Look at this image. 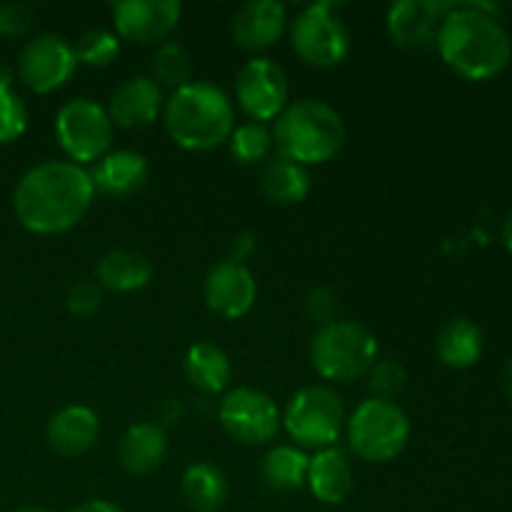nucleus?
<instances>
[{
	"mask_svg": "<svg viewBox=\"0 0 512 512\" xmlns=\"http://www.w3.org/2000/svg\"><path fill=\"white\" fill-rule=\"evenodd\" d=\"M148 160L135 150H115L98 160L95 170L90 173L93 188L110 198H128L138 193L148 180Z\"/></svg>",
	"mask_w": 512,
	"mask_h": 512,
	"instance_id": "obj_19",
	"label": "nucleus"
},
{
	"mask_svg": "<svg viewBox=\"0 0 512 512\" xmlns=\"http://www.w3.org/2000/svg\"><path fill=\"white\" fill-rule=\"evenodd\" d=\"M120 38L138 45H158L178 28L183 5L178 0H123L110 8Z\"/></svg>",
	"mask_w": 512,
	"mask_h": 512,
	"instance_id": "obj_13",
	"label": "nucleus"
},
{
	"mask_svg": "<svg viewBox=\"0 0 512 512\" xmlns=\"http://www.w3.org/2000/svg\"><path fill=\"white\" fill-rule=\"evenodd\" d=\"M305 313H308V318L313 320L318 328L335 323V315H338V298H335L333 290L328 288L310 290L308 300H305Z\"/></svg>",
	"mask_w": 512,
	"mask_h": 512,
	"instance_id": "obj_35",
	"label": "nucleus"
},
{
	"mask_svg": "<svg viewBox=\"0 0 512 512\" xmlns=\"http://www.w3.org/2000/svg\"><path fill=\"white\" fill-rule=\"evenodd\" d=\"M290 45L303 63L313 68H335L350 53V30L338 15V3H313L293 20Z\"/></svg>",
	"mask_w": 512,
	"mask_h": 512,
	"instance_id": "obj_7",
	"label": "nucleus"
},
{
	"mask_svg": "<svg viewBox=\"0 0 512 512\" xmlns=\"http://www.w3.org/2000/svg\"><path fill=\"white\" fill-rule=\"evenodd\" d=\"M503 243L505 248H508V253L512 255V213L508 215V220H505L503 225Z\"/></svg>",
	"mask_w": 512,
	"mask_h": 512,
	"instance_id": "obj_38",
	"label": "nucleus"
},
{
	"mask_svg": "<svg viewBox=\"0 0 512 512\" xmlns=\"http://www.w3.org/2000/svg\"><path fill=\"white\" fill-rule=\"evenodd\" d=\"M185 378L205 395L223 393L233 378V365L218 345L195 343L185 355Z\"/></svg>",
	"mask_w": 512,
	"mask_h": 512,
	"instance_id": "obj_23",
	"label": "nucleus"
},
{
	"mask_svg": "<svg viewBox=\"0 0 512 512\" xmlns=\"http://www.w3.org/2000/svg\"><path fill=\"white\" fill-rule=\"evenodd\" d=\"M150 78L158 83V88H170L180 90L183 85L193 83V58L188 55V50L180 48L175 43H165L155 50L153 63H150Z\"/></svg>",
	"mask_w": 512,
	"mask_h": 512,
	"instance_id": "obj_28",
	"label": "nucleus"
},
{
	"mask_svg": "<svg viewBox=\"0 0 512 512\" xmlns=\"http://www.w3.org/2000/svg\"><path fill=\"white\" fill-rule=\"evenodd\" d=\"M273 145L278 155L298 165H323L345 145V125L338 110L323 100H295L275 118Z\"/></svg>",
	"mask_w": 512,
	"mask_h": 512,
	"instance_id": "obj_4",
	"label": "nucleus"
},
{
	"mask_svg": "<svg viewBox=\"0 0 512 512\" xmlns=\"http://www.w3.org/2000/svg\"><path fill=\"white\" fill-rule=\"evenodd\" d=\"M285 430L303 448H335L345 428V408L340 395L325 385H310L290 398L283 415Z\"/></svg>",
	"mask_w": 512,
	"mask_h": 512,
	"instance_id": "obj_8",
	"label": "nucleus"
},
{
	"mask_svg": "<svg viewBox=\"0 0 512 512\" xmlns=\"http://www.w3.org/2000/svg\"><path fill=\"white\" fill-rule=\"evenodd\" d=\"M493 5H455L438 33L440 58L465 80L498 78L512 58L508 30L493 15Z\"/></svg>",
	"mask_w": 512,
	"mask_h": 512,
	"instance_id": "obj_2",
	"label": "nucleus"
},
{
	"mask_svg": "<svg viewBox=\"0 0 512 512\" xmlns=\"http://www.w3.org/2000/svg\"><path fill=\"white\" fill-rule=\"evenodd\" d=\"M305 485L325 505H340L343 500H348V495L353 493L355 480L350 460L345 458L343 450L325 448L315 458H310Z\"/></svg>",
	"mask_w": 512,
	"mask_h": 512,
	"instance_id": "obj_20",
	"label": "nucleus"
},
{
	"mask_svg": "<svg viewBox=\"0 0 512 512\" xmlns=\"http://www.w3.org/2000/svg\"><path fill=\"white\" fill-rule=\"evenodd\" d=\"M150 278H153V265L135 250H110L98 263L100 288L113 290V293H135L145 288Z\"/></svg>",
	"mask_w": 512,
	"mask_h": 512,
	"instance_id": "obj_22",
	"label": "nucleus"
},
{
	"mask_svg": "<svg viewBox=\"0 0 512 512\" xmlns=\"http://www.w3.org/2000/svg\"><path fill=\"white\" fill-rule=\"evenodd\" d=\"M118 53V35L103 28H93L88 33H83L78 45H75V58H78V63L90 65V68H105V65H110L118 58Z\"/></svg>",
	"mask_w": 512,
	"mask_h": 512,
	"instance_id": "obj_31",
	"label": "nucleus"
},
{
	"mask_svg": "<svg viewBox=\"0 0 512 512\" xmlns=\"http://www.w3.org/2000/svg\"><path fill=\"white\" fill-rule=\"evenodd\" d=\"M285 23H288V13L283 3L253 0L235 13L230 33H233L235 45L243 50H268L283 38Z\"/></svg>",
	"mask_w": 512,
	"mask_h": 512,
	"instance_id": "obj_16",
	"label": "nucleus"
},
{
	"mask_svg": "<svg viewBox=\"0 0 512 512\" xmlns=\"http://www.w3.org/2000/svg\"><path fill=\"white\" fill-rule=\"evenodd\" d=\"M55 138L70 163L83 168L85 163L108 155L110 143H113V120L108 110L95 100H68L55 115Z\"/></svg>",
	"mask_w": 512,
	"mask_h": 512,
	"instance_id": "obj_9",
	"label": "nucleus"
},
{
	"mask_svg": "<svg viewBox=\"0 0 512 512\" xmlns=\"http://www.w3.org/2000/svg\"><path fill=\"white\" fill-rule=\"evenodd\" d=\"M168 438L155 423H138L123 433L118 443V460L128 473L148 475L165 463Z\"/></svg>",
	"mask_w": 512,
	"mask_h": 512,
	"instance_id": "obj_21",
	"label": "nucleus"
},
{
	"mask_svg": "<svg viewBox=\"0 0 512 512\" xmlns=\"http://www.w3.org/2000/svg\"><path fill=\"white\" fill-rule=\"evenodd\" d=\"M368 385L373 390V395L378 400H393L403 393L405 380H408V373H405L403 363L398 360L388 358V360H378V363L370 368L368 373Z\"/></svg>",
	"mask_w": 512,
	"mask_h": 512,
	"instance_id": "obj_32",
	"label": "nucleus"
},
{
	"mask_svg": "<svg viewBox=\"0 0 512 512\" xmlns=\"http://www.w3.org/2000/svg\"><path fill=\"white\" fill-rule=\"evenodd\" d=\"M218 420L238 443L265 445L278 435L283 418L270 395L255 388H235L220 400Z\"/></svg>",
	"mask_w": 512,
	"mask_h": 512,
	"instance_id": "obj_10",
	"label": "nucleus"
},
{
	"mask_svg": "<svg viewBox=\"0 0 512 512\" xmlns=\"http://www.w3.org/2000/svg\"><path fill=\"white\" fill-rule=\"evenodd\" d=\"M103 303V288H100L98 280H78L73 288L68 290V298H65V305L73 315L78 318H88Z\"/></svg>",
	"mask_w": 512,
	"mask_h": 512,
	"instance_id": "obj_33",
	"label": "nucleus"
},
{
	"mask_svg": "<svg viewBox=\"0 0 512 512\" xmlns=\"http://www.w3.org/2000/svg\"><path fill=\"white\" fill-rule=\"evenodd\" d=\"M260 188L265 198L278 205H298L310 193V175L303 165L285 158H270L260 173Z\"/></svg>",
	"mask_w": 512,
	"mask_h": 512,
	"instance_id": "obj_25",
	"label": "nucleus"
},
{
	"mask_svg": "<svg viewBox=\"0 0 512 512\" xmlns=\"http://www.w3.org/2000/svg\"><path fill=\"white\" fill-rule=\"evenodd\" d=\"M458 3H440V0H400L388 10V35L398 48L423 50L438 43L440 25L445 15Z\"/></svg>",
	"mask_w": 512,
	"mask_h": 512,
	"instance_id": "obj_14",
	"label": "nucleus"
},
{
	"mask_svg": "<svg viewBox=\"0 0 512 512\" xmlns=\"http://www.w3.org/2000/svg\"><path fill=\"white\" fill-rule=\"evenodd\" d=\"M93 195L88 170L70 160H48L18 180L13 190V213L30 233H65L85 218Z\"/></svg>",
	"mask_w": 512,
	"mask_h": 512,
	"instance_id": "obj_1",
	"label": "nucleus"
},
{
	"mask_svg": "<svg viewBox=\"0 0 512 512\" xmlns=\"http://www.w3.org/2000/svg\"><path fill=\"white\" fill-rule=\"evenodd\" d=\"M28 128V108L13 90L8 75L0 78V145L15 143Z\"/></svg>",
	"mask_w": 512,
	"mask_h": 512,
	"instance_id": "obj_30",
	"label": "nucleus"
},
{
	"mask_svg": "<svg viewBox=\"0 0 512 512\" xmlns=\"http://www.w3.org/2000/svg\"><path fill=\"white\" fill-rule=\"evenodd\" d=\"M310 360L320 378L350 383L370 373L378 363V338L373 330L353 320H335L323 325L310 343Z\"/></svg>",
	"mask_w": 512,
	"mask_h": 512,
	"instance_id": "obj_5",
	"label": "nucleus"
},
{
	"mask_svg": "<svg viewBox=\"0 0 512 512\" xmlns=\"http://www.w3.org/2000/svg\"><path fill=\"white\" fill-rule=\"evenodd\" d=\"M75 68H78L75 48L60 35H38L20 50L18 78L25 88L38 95L63 88L73 78Z\"/></svg>",
	"mask_w": 512,
	"mask_h": 512,
	"instance_id": "obj_11",
	"label": "nucleus"
},
{
	"mask_svg": "<svg viewBox=\"0 0 512 512\" xmlns=\"http://www.w3.org/2000/svg\"><path fill=\"white\" fill-rule=\"evenodd\" d=\"M228 143L230 155L235 158V163L258 165L270 158V150H273V133H270L263 123L248 120V123L233 128Z\"/></svg>",
	"mask_w": 512,
	"mask_h": 512,
	"instance_id": "obj_29",
	"label": "nucleus"
},
{
	"mask_svg": "<svg viewBox=\"0 0 512 512\" xmlns=\"http://www.w3.org/2000/svg\"><path fill=\"white\" fill-rule=\"evenodd\" d=\"M163 105L165 98L158 83L148 75H138V78H128L115 88L108 105V115L118 128H145L158 118Z\"/></svg>",
	"mask_w": 512,
	"mask_h": 512,
	"instance_id": "obj_17",
	"label": "nucleus"
},
{
	"mask_svg": "<svg viewBox=\"0 0 512 512\" xmlns=\"http://www.w3.org/2000/svg\"><path fill=\"white\" fill-rule=\"evenodd\" d=\"M100 438V418L93 408L85 405H68L58 410L48 423V443L58 455H75L88 453L95 448Z\"/></svg>",
	"mask_w": 512,
	"mask_h": 512,
	"instance_id": "obj_18",
	"label": "nucleus"
},
{
	"mask_svg": "<svg viewBox=\"0 0 512 512\" xmlns=\"http://www.w3.org/2000/svg\"><path fill=\"white\" fill-rule=\"evenodd\" d=\"M18 512H48V510H43V508H23V510H18Z\"/></svg>",
	"mask_w": 512,
	"mask_h": 512,
	"instance_id": "obj_39",
	"label": "nucleus"
},
{
	"mask_svg": "<svg viewBox=\"0 0 512 512\" xmlns=\"http://www.w3.org/2000/svg\"><path fill=\"white\" fill-rule=\"evenodd\" d=\"M410 420L393 400L370 398L348 420L350 450L365 463H390L405 450Z\"/></svg>",
	"mask_w": 512,
	"mask_h": 512,
	"instance_id": "obj_6",
	"label": "nucleus"
},
{
	"mask_svg": "<svg viewBox=\"0 0 512 512\" xmlns=\"http://www.w3.org/2000/svg\"><path fill=\"white\" fill-rule=\"evenodd\" d=\"M288 75L275 60L255 58L240 68L235 80V98L250 120L265 123L288 108Z\"/></svg>",
	"mask_w": 512,
	"mask_h": 512,
	"instance_id": "obj_12",
	"label": "nucleus"
},
{
	"mask_svg": "<svg viewBox=\"0 0 512 512\" xmlns=\"http://www.w3.org/2000/svg\"><path fill=\"white\" fill-rule=\"evenodd\" d=\"M35 13L25 3H3L0 5V35L3 38H18L33 28Z\"/></svg>",
	"mask_w": 512,
	"mask_h": 512,
	"instance_id": "obj_34",
	"label": "nucleus"
},
{
	"mask_svg": "<svg viewBox=\"0 0 512 512\" xmlns=\"http://www.w3.org/2000/svg\"><path fill=\"white\" fill-rule=\"evenodd\" d=\"M205 303L215 315L228 320L245 318L258 298V283L248 265L238 260H220L205 275Z\"/></svg>",
	"mask_w": 512,
	"mask_h": 512,
	"instance_id": "obj_15",
	"label": "nucleus"
},
{
	"mask_svg": "<svg viewBox=\"0 0 512 512\" xmlns=\"http://www.w3.org/2000/svg\"><path fill=\"white\" fill-rule=\"evenodd\" d=\"M435 348L448 368H473L483 355V330L470 318H453L440 330Z\"/></svg>",
	"mask_w": 512,
	"mask_h": 512,
	"instance_id": "obj_24",
	"label": "nucleus"
},
{
	"mask_svg": "<svg viewBox=\"0 0 512 512\" xmlns=\"http://www.w3.org/2000/svg\"><path fill=\"white\" fill-rule=\"evenodd\" d=\"M310 458L303 450L293 448V445H275L260 465V475L263 483L268 485L273 493H293L300 490L308 480Z\"/></svg>",
	"mask_w": 512,
	"mask_h": 512,
	"instance_id": "obj_27",
	"label": "nucleus"
},
{
	"mask_svg": "<svg viewBox=\"0 0 512 512\" xmlns=\"http://www.w3.org/2000/svg\"><path fill=\"white\" fill-rule=\"evenodd\" d=\"M68 512H123V510H120L118 505L108 503V500H88V503L75 505V508Z\"/></svg>",
	"mask_w": 512,
	"mask_h": 512,
	"instance_id": "obj_36",
	"label": "nucleus"
},
{
	"mask_svg": "<svg viewBox=\"0 0 512 512\" xmlns=\"http://www.w3.org/2000/svg\"><path fill=\"white\" fill-rule=\"evenodd\" d=\"M163 123L175 145L205 153L223 145L233 133V100L218 85L193 80L165 100Z\"/></svg>",
	"mask_w": 512,
	"mask_h": 512,
	"instance_id": "obj_3",
	"label": "nucleus"
},
{
	"mask_svg": "<svg viewBox=\"0 0 512 512\" xmlns=\"http://www.w3.org/2000/svg\"><path fill=\"white\" fill-rule=\"evenodd\" d=\"M180 490L190 510L218 512L228 500V480L223 470L210 463L190 465L180 480Z\"/></svg>",
	"mask_w": 512,
	"mask_h": 512,
	"instance_id": "obj_26",
	"label": "nucleus"
},
{
	"mask_svg": "<svg viewBox=\"0 0 512 512\" xmlns=\"http://www.w3.org/2000/svg\"><path fill=\"white\" fill-rule=\"evenodd\" d=\"M503 390H505V395L512 400V358L505 363V368H503Z\"/></svg>",
	"mask_w": 512,
	"mask_h": 512,
	"instance_id": "obj_37",
	"label": "nucleus"
}]
</instances>
